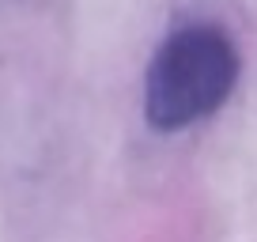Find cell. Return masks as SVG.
<instances>
[{
    "label": "cell",
    "mask_w": 257,
    "mask_h": 242,
    "mask_svg": "<svg viewBox=\"0 0 257 242\" xmlns=\"http://www.w3.org/2000/svg\"><path fill=\"white\" fill-rule=\"evenodd\" d=\"M242 61L216 23H185L152 53L144 76V117L155 133H182L212 117L231 98Z\"/></svg>",
    "instance_id": "1"
}]
</instances>
